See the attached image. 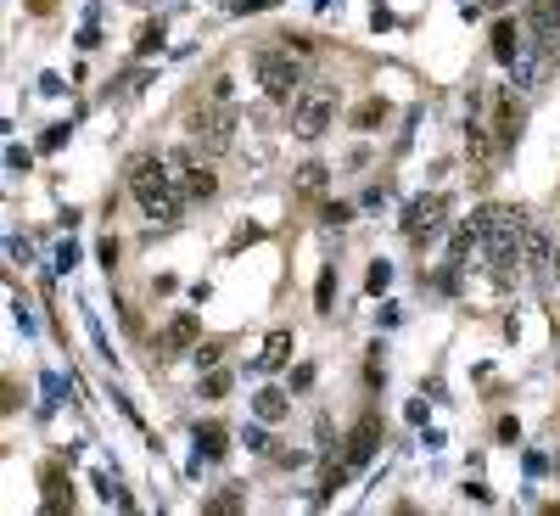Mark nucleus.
<instances>
[{"mask_svg":"<svg viewBox=\"0 0 560 516\" xmlns=\"http://www.w3.org/2000/svg\"><path fill=\"white\" fill-rule=\"evenodd\" d=\"M174 163L163 158H135L129 163V191H135L140 214L157 219V225H174L185 208V191H180V174H168Z\"/></svg>","mask_w":560,"mask_h":516,"instance_id":"f257e3e1","label":"nucleus"},{"mask_svg":"<svg viewBox=\"0 0 560 516\" xmlns=\"http://www.w3.org/2000/svg\"><path fill=\"white\" fill-rule=\"evenodd\" d=\"M476 230H482V247H488V258L499 264V270H510V264H521V214L516 208H482L476 214Z\"/></svg>","mask_w":560,"mask_h":516,"instance_id":"f03ea898","label":"nucleus"},{"mask_svg":"<svg viewBox=\"0 0 560 516\" xmlns=\"http://www.w3.org/2000/svg\"><path fill=\"white\" fill-rule=\"evenodd\" d=\"M258 85H264L269 101H297V90H303V68L292 62V45L286 51H258Z\"/></svg>","mask_w":560,"mask_h":516,"instance_id":"7ed1b4c3","label":"nucleus"},{"mask_svg":"<svg viewBox=\"0 0 560 516\" xmlns=\"http://www.w3.org/2000/svg\"><path fill=\"white\" fill-rule=\"evenodd\" d=\"M236 124H241V113L230 101H213V107L191 113V135L202 152H230V146H236Z\"/></svg>","mask_w":560,"mask_h":516,"instance_id":"20e7f679","label":"nucleus"},{"mask_svg":"<svg viewBox=\"0 0 560 516\" xmlns=\"http://www.w3.org/2000/svg\"><path fill=\"white\" fill-rule=\"evenodd\" d=\"M336 118V96L331 90H297L292 101V129L303 135V141H314V135H325Z\"/></svg>","mask_w":560,"mask_h":516,"instance_id":"39448f33","label":"nucleus"},{"mask_svg":"<svg viewBox=\"0 0 560 516\" xmlns=\"http://www.w3.org/2000/svg\"><path fill=\"white\" fill-rule=\"evenodd\" d=\"M443 214H448V202L437 197V191H432V197H415V202L404 208V236H409L415 247L437 242V236H443Z\"/></svg>","mask_w":560,"mask_h":516,"instance_id":"423d86ee","label":"nucleus"},{"mask_svg":"<svg viewBox=\"0 0 560 516\" xmlns=\"http://www.w3.org/2000/svg\"><path fill=\"white\" fill-rule=\"evenodd\" d=\"M196 343H202V326H196V315H174L163 326V337H157V354L174 359V354H185V348H196Z\"/></svg>","mask_w":560,"mask_h":516,"instance_id":"0eeeda50","label":"nucleus"},{"mask_svg":"<svg viewBox=\"0 0 560 516\" xmlns=\"http://www.w3.org/2000/svg\"><path fill=\"white\" fill-rule=\"evenodd\" d=\"M168 163L180 169V191H185V197H191V202H202V197H213V191H219V180H213V169H202V163H196V158H185V152H174V158H168Z\"/></svg>","mask_w":560,"mask_h":516,"instance_id":"6e6552de","label":"nucleus"},{"mask_svg":"<svg viewBox=\"0 0 560 516\" xmlns=\"http://www.w3.org/2000/svg\"><path fill=\"white\" fill-rule=\"evenodd\" d=\"M521 270L527 275H544V270H555V247H549V236L544 230H521Z\"/></svg>","mask_w":560,"mask_h":516,"instance_id":"1a4fd4ad","label":"nucleus"},{"mask_svg":"<svg viewBox=\"0 0 560 516\" xmlns=\"http://www.w3.org/2000/svg\"><path fill=\"white\" fill-rule=\"evenodd\" d=\"M376 449H381V416H364L359 427L348 432V466H364Z\"/></svg>","mask_w":560,"mask_h":516,"instance_id":"9d476101","label":"nucleus"},{"mask_svg":"<svg viewBox=\"0 0 560 516\" xmlns=\"http://www.w3.org/2000/svg\"><path fill=\"white\" fill-rule=\"evenodd\" d=\"M224 449H230V432H224L219 421H202V427H196V455H202V460H224Z\"/></svg>","mask_w":560,"mask_h":516,"instance_id":"9b49d317","label":"nucleus"},{"mask_svg":"<svg viewBox=\"0 0 560 516\" xmlns=\"http://www.w3.org/2000/svg\"><path fill=\"white\" fill-rule=\"evenodd\" d=\"M286 359H292V331H269L264 354H258V371H280Z\"/></svg>","mask_w":560,"mask_h":516,"instance_id":"f8f14e48","label":"nucleus"},{"mask_svg":"<svg viewBox=\"0 0 560 516\" xmlns=\"http://www.w3.org/2000/svg\"><path fill=\"white\" fill-rule=\"evenodd\" d=\"M252 416L264 421V427H275V421H286V393H280V387H264V393L252 399Z\"/></svg>","mask_w":560,"mask_h":516,"instance_id":"ddd939ff","label":"nucleus"},{"mask_svg":"<svg viewBox=\"0 0 560 516\" xmlns=\"http://www.w3.org/2000/svg\"><path fill=\"white\" fill-rule=\"evenodd\" d=\"M521 51H527V45H521L516 23H499V29H493V57H499V62H510V68H516V62H521Z\"/></svg>","mask_w":560,"mask_h":516,"instance_id":"4468645a","label":"nucleus"},{"mask_svg":"<svg viewBox=\"0 0 560 516\" xmlns=\"http://www.w3.org/2000/svg\"><path fill=\"white\" fill-rule=\"evenodd\" d=\"M527 17H532V29L538 34H560V0H538Z\"/></svg>","mask_w":560,"mask_h":516,"instance_id":"2eb2a0df","label":"nucleus"},{"mask_svg":"<svg viewBox=\"0 0 560 516\" xmlns=\"http://www.w3.org/2000/svg\"><path fill=\"white\" fill-rule=\"evenodd\" d=\"M387 118V101H364L359 113H353V129H376Z\"/></svg>","mask_w":560,"mask_h":516,"instance_id":"dca6fc26","label":"nucleus"},{"mask_svg":"<svg viewBox=\"0 0 560 516\" xmlns=\"http://www.w3.org/2000/svg\"><path fill=\"white\" fill-rule=\"evenodd\" d=\"M297 186H303L308 197H314V191H325V163H303V169H297Z\"/></svg>","mask_w":560,"mask_h":516,"instance_id":"f3484780","label":"nucleus"},{"mask_svg":"<svg viewBox=\"0 0 560 516\" xmlns=\"http://www.w3.org/2000/svg\"><path fill=\"white\" fill-rule=\"evenodd\" d=\"M364 287H370V292H387V287H392V264H376V270H370V281H364Z\"/></svg>","mask_w":560,"mask_h":516,"instance_id":"a211bd4d","label":"nucleus"},{"mask_svg":"<svg viewBox=\"0 0 560 516\" xmlns=\"http://www.w3.org/2000/svg\"><path fill=\"white\" fill-rule=\"evenodd\" d=\"M157 45H163V29H157V23H146V29H140V51H157Z\"/></svg>","mask_w":560,"mask_h":516,"instance_id":"6ab92c4d","label":"nucleus"},{"mask_svg":"<svg viewBox=\"0 0 560 516\" xmlns=\"http://www.w3.org/2000/svg\"><path fill=\"white\" fill-rule=\"evenodd\" d=\"M325 219H331V225H348L353 208H348V202H331V208H325Z\"/></svg>","mask_w":560,"mask_h":516,"instance_id":"aec40b11","label":"nucleus"},{"mask_svg":"<svg viewBox=\"0 0 560 516\" xmlns=\"http://www.w3.org/2000/svg\"><path fill=\"white\" fill-rule=\"evenodd\" d=\"M73 264H79V247L62 242V253H56V270H73Z\"/></svg>","mask_w":560,"mask_h":516,"instance_id":"412c9836","label":"nucleus"},{"mask_svg":"<svg viewBox=\"0 0 560 516\" xmlns=\"http://www.w3.org/2000/svg\"><path fill=\"white\" fill-rule=\"evenodd\" d=\"M196 365H219V343H196Z\"/></svg>","mask_w":560,"mask_h":516,"instance_id":"4be33fe9","label":"nucleus"},{"mask_svg":"<svg viewBox=\"0 0 560 516\" xmlns=\"http://www.w3.org/2000/svg\"><path fill=\"white\" fill-rule=\"evenodd\" d=\"M208 393H213V399H224V393H230V376L213 371V376H208Z\"/></svg>","mask_w":560,"mask_h":516,"instance_id":"5701e85b","label":"nucleus"},{"mask_svg":"<svg viewBox=\"0 0 560 516\" xmlns=\"http://www.w3.org/2000/svg\"><path fill=\"white\" fill-rule=\"evenodd\" d=\"M331 292H336V275L325 270V275H320V309H331Z\"/></svg>","mask_w":560,"mask_h":516,"instance_id":"b1692460","label":"nucleus"},{"mask_svg":"<svg viewBox=\"0 0 560 516\" xmlns=\"http://www.w3.org/2000/svg\"><path fill=\"white\" fill-rule=\"evenodd\" d=\"M208 511H241V494H219V500H213Z\"/></svg>","mask_w":560,"mask_h":516,"instance_id":"393cba45","label":"nucleus"},{"mask_svg":"<svg viewBox=\"0 0 560 516\" xmlns=\"http://www.w3.org/2000/svg\"><path fill=\"white\" fill-rule=\"evenodd\" d=\"M258 6H275V0H236V12H258Z\"/></svg>","mask_w":560,"mask_h":516,"instance_id":"a878e982","label":"nucleus"},{"mask_svg":"<svg viewBox=\"0 0 560 516\" xmlns=\"http://www.w3.org/2000/svg\"><path fill=\"white\" fill-rule=\"evenodd\" d=\"M56 0H28V12H51Z\"/></svg>","mask_w":560,"mask_h":516,"instance_id":"bb28decb","label":"nucleus"},{"mask_svg":"<svg viewBox=\"0 0 560 516\" xmlns=\"http://www.w3.org/2000/svg\"><path fill=\"white\" fill-rule=\"evenodd\" d=\"M555 275H560V242H555Z\"/></svg>","mask_w":560,"mask_h":516,"instance_id":"cd10ccee","label":"nucleus"}]
</instances>
